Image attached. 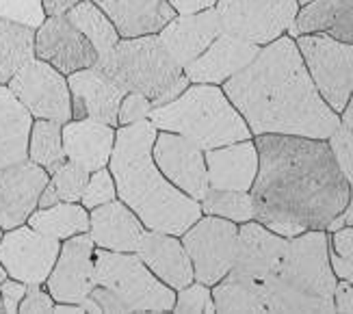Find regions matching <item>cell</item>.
<instances>
[{"instance_id":"6da1fadb","label":"cell","mask_w":353,"mask_h":314,"mask_svg":"<svg viewBox=\"0 0 353 314\" xmlns=\"http://www.w3.org/2000/svg\"><path fill=\"white\" fill-rule=\"evenodd\" d=\"M258 174L250 188L254 219L290 239L327 230L347 202L351 184L325 139L258 135Z\"/></svg>"},{"instance_id":"7a4b0ae2","label":"cell","mask_w":353,"mask_h":314,"mask_svg":"<svg viewBox=\"0 0 353 314\" xmlns=\"http://www.w3.org/2000/svg\"><path fill=\"white\" fill-rule=\"evenodd\" d=\"M223 91L252 135L330 139L341 117L319 93L293 37L260 48L248 68L223 83Z\"/></svg>"},{"instance_id":"3957f363","label":"cell","mask_w":353,"mask_h":314,"mask_svg":"<svg viewBox=\"0 0 353 314\" xmlns=\"http://www.w3.org/2000/svg\"><path fill=\"white\" fill-rule=\"evenodd\" d=\"M157 135L159 128L150 119L119 126L109 169L115 178L117 199L124 202L148 230L182 237L202 217V204L163 176L152 156Z\"/></svg>"},{"instance_id":"277c9868","label":"cell","mask_w":353,"mask_h":314,"mask_svg":"<svg viewBox=\"0 0 353 314\" xmlns=\"http://www.w3.org/2000/svg\"><path fill=\"white\" fill-rule=\"evenodd\" d=\"M336 282L325 230H305L288 239L278 269L263 282L265 310L336 312Z\"/></svg>"},{"instance_id":"5b68a950","label":"cell","mask_w":353,"mask_h":314,"mask_svg":"<svg viewBox=\"0 0 353 314\" xmlns=\"http://www.w3.org/2000/svg\"><path fill=\"white\" fill-rule=\"evenodd\" d=\"M150 121L159 130L191 139L204 152L252 139L248 121L217 85L191 83L172 102L152 108Z\"/></svg>"},{"instance_id":"8992f818","label":"cell","mask_w":353,"mask_h":314,"mask_svg":"<svg viewBox=\"0 0 353 314\" xmlns=\"http://www.w3.org/2000/svg\"><path fill=\"white\" fill-rule=\"evenodd\" d=\"M96 66L126 93H141L154 106L172 102L191 85L159 35L119 39L113 50L98 57Z\"/></svg>"},{"instance_id":"52a82bcc","label":"cell","mask_w":353,"mask_h":314,"mask_svg":"<svg viewBox=\"0 0 353 314\" xmlns=\"http://www.w3.org/2000/svg\"><path fill=\"white\" fill-rule=\"evenodd\" d=\"M96 286H104L124 302L128 312H172L176 291L152 273L137 251L96 247Z\"/></svg>"},{"instance_id":"ba28073f","label":"cell","mask_w":353,"mask_h":314,"mask_svg":"<svg viewBox=\"0 0 353 314\" xmlns=\"http://www.w3.org/2000/svg\"><path fill=\"white\" fill-rule=\"evenodd\" d=\"M295 43L319 93L341 113L353 93V43L339 41L327 33L299 35Z\"/></svg>"},{"instance_id":"9c48e42d","label":"cell","mask_w":353,"mask_h":314,"mask_svg":"<svg viewBox=\"0 0 353 314\" xmlns=\"http://www.w3.org/2000/svg\"><path fill=\"white\" fill-rule=\"evenodd\" d=\"M221 30L267 46L288 33L299 11L297 0H217Z\"/></svg>"},{"instance_id":"30bf717a","label":"cell","mask_w":353,"mask_h":314,"mask_svg":"<svg viewBox=\"0 0 353 314\" xmlns=\"http://www.w3.org/2000/svg\"><path fill=\"white\" fill-rule=\"evenodd\" d=\"M239 228L223 217L206 215L182 234V245L193 264L195 282L214 286L230 273L236 254Z\"/></svg>"},{"instance_id":"8fae6325","label":"cell","mask_w":353,"mask_h":314,"mask_svg":"<svg viewBox=\"0 0 353 314\" xmlns=\"http://www.w3.org/2000/svg\"><path fill=\"white\" fill-rule=\"evenodd\" d=\"M33 115V119H52L68 124L72 119V93L65 74H61L50 63L30 59L13 74L7 83Z\"/></svg>"},{"instance_id":"7c38bea8","label":"cell","mask_w":353,"mask_h":314,"mask_svg":"<svg viewBox=\"0 0 353 314\" xmlns=\"http://www.w3.org/2000/svg\"><path fill=\"white\" fill-rule=\"evenodd\" d=\"M61 241L46 237L30 226L7 230L0 239V266L24 284H46L59 258Z\"/></svg>"},{"instance_id":"4fadbf2b","label":"cell","mask_w":353,"mask_h":314,"mask_svg":"<svg viewBox=\"0 0 353 314\" xmlns=\"http://www.w3.org/2000/svg\"><path fill=\"white\" fill-rule=\"evenodd\" d=\"M96 245L89 232L76 234L61 243L59 258L46 279V288L57 304H81L96 286Z\"/></svg>"},{"instance_id":"5bb4252c","label":"cell","mask_w":353,"mask_h":314,"mask_svg":"<svg viewBox=\"0 0 353 314\" xmlns=\"http://www.w3.org/2000/svg\"><path fill=\"white\" fill-rule=\"evenodd\" d=\"M152 156L167 180L193 199L202 202L208 191L206 156L202 148L182 135L159 130Z\"/></svg>"},{"instance_id":"9a60e30c","label":"cell","mask_w":353,"mask_h":314,"mask_svg":"<svg viewBox=\"0 0 353 314\" xmlns=\"http://www.w3.org/2000/svg\"><path fill=\"white\" fill-rule=\"evenodd\" d=\"M35 57L50 63L61 74H74L96 66L98 52L65 15H52L35 30Z\"/></svg>"},{"instance_id":"2e32d148","label":"cell","mask_w":353,"mask_h":314,"mask_svg":"<svg viewBox=\"0 0 353 314\" xmlns=\"http://www.w3.org/2000/svg\"><path fill=\"white\" fill-rule=\"evenodd\" d=\"M48 180V171L28 159L0 169V228L13 230L24 226L37 210Z\"/></svg>"},{"instance_id":"e0dca14e","label":"cell","mask_w":353,"mask_h":314,"mask_svg":"<svg viewBox=\"0 0 353 314\" xmlns=\"http://www.w3.org/2000/svg\"><path fill=\"white\" fill-rule=\"evenodd\" d=\"M72 93V119H94L117 126L119 104L126 91L98 66L79 70L68 76Z\"/></svg>"},{"instance_id":"ac0fdd59","label":"cell","mask_w":353,"mask_h":314,"mask_svg":"<svg viewBox=\"0 0 353 314\" xmlns=\"http://www.w3.org/2000/svg\"><path fill=\"white\" fill-rule=\"evenodd\" d=\"M260 48H263V46L221 30L217 39L184 70V74H187L189 83L223 85L234 74L248 68L258 57Z\"/></svg>"},{"instance_id":"d6986e66","label":"cell","mask_w":353,"mask_h":314,"mask_svg":"<svg viewBox=\"0 0 353 314\" xmlns=\"http://www.w3.org/2000/svg\"><path fill=\"white\" fill-rule=\"evenodd\" d=\"M219 33H221L219 13L214 7H210L197 13H178L157 35L178 66L182 70H187L217 39Z\"/></svg>"},{"instance_id":"ffe728a7","label":"cell","mask_w":353,"mask_h":314,"mask_svg":"<svg viewBox=\"0 0 353 314\" xmlns=\"http://www.w3.org/2000/svg\"><path fill=\"white\" fill-rule=\"evenodd\" d=\"M288 239L258 222H245L239 228L232 271L265 282L282 260Z\"/></svg>"},{"instance_id":"44dd1931","label":"cell","mask_w":353,"mask_h":314,"mask_svg":"<svg viewBox=\"0 0 353 314\" xmlns=\"http://www.w3.org/2000/svg\"><path fill=\"white\" fill-rule=\"evenodd\" d=\"M137 254H139V258L145 262L152 273L174 291H180L195 282L191 258L180 237L167 232L145 230Z\"/></svg>"},{"instance_id":"7402d4cb","label":"cell","mask_w":353,"mask_h":314,"mask_svg":"<svg viewBox=\"0 0 353 314\" xmlns=\"http://www.w3.org/2000/svg\"><path fill=\"white\" fill-rule=\"evenodd\" d=\"M145 230L141 219L121 199L102 204L89 213V237L100 249L137 251Z\"/></svg>"},{"instance_id":"603a6c76","label":"cell","mask_w":353,"mask_h":314,"mask_svg":"<svg viewBox=\"0 0 353 314\" xmlns=\"http://www.w3.org/2000/svg\"><path fill=\"white\" fill-rule=\"evenodd\" d=\"M206 171L210 188L250 191L258 174V150L252 139L206 150Z\"/></svg>"},{"instance_id":"cb8c5ba5","label":"cell","mask_w":353,"mask_h":314,"mask_svg":"<svg viewBox=\"0 0 353 314\" xmlns=\"http://www.w3.org/2000/svg\"><path fill=\"white\" fill-rule=\"evenodd\" d=\"M113 22L121 39L157 35L176 18V9L167 0H94Z\"/></svg>"},{"instance_id":"d4e9b609","label":"cell","mask_w":353,"mask_h":314,"mask_svg":"<svg viewBox=\"0 0 353 314\" xmlns=\"http://www.w3.org/2000/svg\"><path fill=\"white\" fill-rule=\"evenodd\" d=\"M115 146V126L94 119H70L63 124V150L68 161L83 169L98 171L109 167Z\"/></svg>"},{"instance_id":"484cf974","label":"cell","mask_w":353,"mask_h":314,"mask_svg":"<svg viewBox=\"0 0 353 314\" xmlns=\"http://www.w3.org/2000/svg\"><path fill=\"white\" fill-rule=\"evenodd\" d=\"M33 115L15 98L9 85H0V169L28 159Z\"/></svg>"},{"instance_id":"4316f807","label":"cell","mask_w":353,"mask_h":314,"mask_svg":"<svg viewBox=\"0 0 353 314\" xmlns=\"http://www.w3.org/2000/svg\"><path fill=\"white\" fill-rule=\"evenodd\" d=\"M26 224L46 237L65 241L89 232V213L81 202H59L48 208H37Z\"/></svg>"},{"instance_id":"83f0119b","label":"cell","mask_w":353,"mask_h":314,"mask_svg":"<svg viewBox=\"0 0 353 314\" xmlns=\"http://www.w3.org/2000/svg\"><path fill=\"white\" fill-rule=\"evenodd\" d=\"M210 293L214 302V312H267L263 282H256L232 269L214 284Z\"/></svg>"},{"instance_id":"f1b7e54d","label":"cell","mask_w":353,"mask_h":314,"mask_svg":"<svg viewBox=\"0 0 353 314\" xmlns=\"http://www.w3.org/2000/svg\"><path fill=\"white\" fill-rule=\"evenodd\" d=\"M30 59H35V30L0 20V85H7Z\"/></svg>"},{"instance_id":"f546056e","label":"cell","mask_w":353,"mask_h":314,"mask_svg":"<svg viewBox=\"0 0 353 314\" xmlns=\"http://www.w3.org/2000/svg\"><path fill=\"white\" fill-rule=\"evenodd\" d=\"M65 18L91 41L98 57H104L109 50H113L115 43L121 39L113 22L106 18V13L94 3V0H83V3L72 7L65 13Z\"/></svg>"},{"instance_id":"4dcf8cb0","label":"cell","mask_w":353,"mask_h":314,"mask_svg":"<svg viewBox=\"0 0 353 314\" xmlns=\"http://www.w3.org/2000/svg\"><path fill=\"white\" fill-rule=\"evenodd\" d=\"M28 161L37 163L48 174L68 161L63 150V124L52 119H35L28 137Z\"/></svg>"},{"instance_id":"1f68e13d","label":"cell","mask_w":353,"mask_h":314,"mask_svg":"<svg viewBox=\"0 0 353 314\" xmlns=\"http://www.w3.org/2000/svg\"><path fill=\"white\" fill-rule=\"evenodd\" d=\"M199 204H202V215L223 217L234 224H245L254 219V202L250 191H228V188L208 186Z\"/></svg>"},{"instance_id":"d6a6232c","label":"cell","mask_w":353,"mask_h":314,"mask_svg":"<svg viewBox=\"0 0 353 314\" xmlns=\"http://www.w3.org/2000/svg\"><path fill=\"white\" fill-rule=\"evenodd\" d=\"M339 5L341 3H334V0H312V3L303 5L295 15L293 26L288 28V35L299 37V35L325 33L334 20Z\"/></svg>"},{"instance_id":"836d02e7","label":"cell","mask_w":353,"mask_h":314,"mask_svg":"<svg viewBox=\"0 0 353 314\" xmlns=\"http://www.w3.org/2000/svg\"><path fill=\"white\" fill-rule=\"evenodd\" d=\"M87 180H89V171L72 161H65L50 174V184L59 202H81Z\"/></svg>"},{"instance_id":"e575fe53","label":"cell","mask_w":353,"mask_h":314,"mask_svg":"<svg viewBox=\"0 0 353 314\" xmlns=\"http://www.w3.org/2000/svg\"><path fill=\"white\" fill-rule=\"evenodd\" d=\"M46 18L43 0H0V20L37 30Z\"/></svg>"},{"instance_id":"d590c367","label":"cell","mask_w":353,"mask_h":314,"mask_svg":"<svg viewBox=\"0 0 353 314\" xmlns=\"http://www.w3.org/2000/svg\"><path fill=\"white\" fill-rule=\"evenodd\" d=\"M113 199H117V188H115V178L111 174V169L102 167L98 171H91L87 186H85V193L81 197L83 206L91 210V208L109 204Z\"/></svg>"},{"instance_id":"8d00e7d4","label":"cell","mask_w":353,"mask_h":314,"mask_svg":"<svg viewBox=\"0 0 353 314\" xmlns=\"http://www.w3.org/2000/svg\"><path fill=\"white\" fill-rule=\"evenodd\" d=\"M172 312H214V302L210 286L202 282H191L189 286H184L176 293V304Z\"/></svg>"},{"instance_id":"74e56055","label":"cell","mask_w":353,"mask_h":314,"mask_svg":"<svg viewBox=\"0 0 353 314\" xmlns=\"http://www.w3.org/2000/svg\"><path fill=\"white\" fill-rule=\"evenodd\" d=\"M330 150L334 154L336 163H339L343 176L347 178L349 184H353V130L345 128L341 124L330 137Z\"/></svg>"},{"instance_id":"f35d334b","label":"cell","mask_w":353,"mask_h":314,"mask_svg":"<svg viewBox=\"0 0 353 314\" xmlns=\"http://www.w3.org/2000/svg\"><path fill=\"white\" fill-rule=\"evenodd\" d=\"M154 104H152L141 93H126L124 100L119 104V113H117V126H130V124H139L148 121L150 113Z\"/></svg>"},{"instance_id":"ab89813d","label":"cell","mask_w":353,"mask_h":314,"mask_svg":"<svg viewBox=\"0 0 353 314\" xmlns=\"http://www.w3.org/2000/svg\"><path fill=\"white\" fill-rule=\"evenodd\" d=\"M325 33L339 41L353 43V0H343Z\"/></svg>"},{"instance_id":"60d3db41","label":"cell","mask_w":353,"mask_h":314,"mask_svg":"<svg viewBox=\"0 0 353 314\" xmlns=\"http://www.w3.org/2000/svg\"><path fill=\"white\" fill-rule=\"evenodd\" d=\"M54 308V300L48 293V288H41V284H28L26 295L20 304L22 314H39V312H52Z\"/></svg>"},{"instance_id":"b9f144b4","label":"cell","mask_w":353,"mask_h":314,"mask_svg":"<svg viewBox=\"0 0 353 314\" xmlns=\"http://www.w3.org/2000/svg\"><path fill=\"white\" fill-rule=\"evenodd\" d=\"M26 288H28V284H24V282H20V279H13L9 275L0 282V297H3L5 312L15 314L20 310V304L26 295Z\"/></svg>"},{"instance_id":"7bdbcfd3","label":"cell","mask_w":353,"mask_h":314,"mask_svg":"<svg viewBox=\"0 0 353 314\" xmlns=\"http://www.w3.org/2000/svg\"><path fill=\"white\" fill-rule=\"evenodd\" d=\"M332 249L336 251V254L353 260V226H347V228H341V230L334 232Z\"/></svg>"},{"instance_id":"ee69618b","label":"cell","mask_w":353,"mask_h":314,"mask_svg":"<svg viewBox=\"0 0 353 314\" xmlns=\"http://www.w3.org/2000/svg\"><path fill=\"white\" fill-rule=\"evenodd\" d=\"M334 308L336 312H353V284L341 279L334 288Z\"/></svg>"},{"instance_id":"f6af8a7d","label":"cell","mask_w":353,"mask_h":314,"mask_svg":"<svg viewBox=\"0 0 353 314\" xmlns=\"http://www.w3.org/2000/svg\"><path fill=\"white\" fill-rule=\"evenodd\" d=\"M330 262H332V269H334L336 277H341V279L349 282V284H353V260L336 254V251L330 247Z\"/></svg>"},{"instance_id":"bcb514c9","label":"cell","mask_w":353,"mask_h":314,"mask_svg":"<svg viewBox=\"0 0 353 314\" xmlns=\"http://www.w3.org/2000/svg\"><path fill=\"white\" fill-rule=\"evenodd\" d=\"M176 13H197V11H204L217 5V0H167Z\"/></svg>"},{"instance_id":"7dc6e473","label":"cell","mask_w":353,"mask_h":314,"mask_svg":"<svg viewBox=\"0 0 353 314\" xmlns=\"http://www.w3.org/2000/svg\"><path fill=\"white\" fill-rule=\"evenodd\" d=\"M345 226H353V184H351L349 202H347L345 210H343L339 217H336V219H332V224L327 226V230H330V232H336V230H341V228H345Z\"/></svg>"},{"instance_id":"c3c4849f","label":"cell","mask_w":353,"mask_h":314,"mask_svg":"<svg viewBox=\"0 0 353 314\" xmlns=\"http://www.w3.org/2000/svg\"><path fill=\"white\" fill-rule=\"evenodd\" d=\"M79 3H83V0H43V9H46V15L52 18V15H65Z\"/></svg>"},{"instance_id":"681fc988","label":"cell","mask_w":353,"mask_h":314,"mask_svg":"<svg viewBox=\"0 0 353 314\" xmlns=\"http://www.w3.org/2000/svg\"><path fill=\"white\" fill-rule=\"evenodd\" d=\"M54 204H59V197L54 193V188L48 180V184H46V188L41 191V197H39V206L37 208H48V206H54Z\"/></svg>"},{"instance_id":"f907efd6","label":"cell","mask_w":353,"mask_h":314,"mask_svg":"<svg viewBox=\"0 0 353 314\" xmlns=\"http://www.w3.org/2000/svg\"><path fill=\"white\" fill-rule=\"evenodd\" d=\"M52 312L54 314H83L85 312V308H83V304H57L54 302V308H52Z\"/></svg>"},{"instance_id":"816d5d0a","label":"cell","mask_w":353,"mask_h":314,"mask_svg":"<svg viewBox=\"0 0 353 314\" xmlns=\"http://www.w3.org/2000/svg\"><path fill=\"white\" fill-rule=\"evenodd\" d=\"M341 113H343V117H341V124L345 126V128L353 130V93H351L349 102L345 104V108H343Z\"/></svg>"},{"instance_id":"f5cc1de1","label":"cell","mask_w":353,"mask_h":314,"mask_svg":"<svg viewBox=\"0 0 353 314\" xmlns=\"http://www.w3.org/2000/svg\"><path fill=\"white\" fill-rule=\"evenodd\" d=\"M7 277V273H5V269H3V266H0V282H3Z\"/></svg>"},{"instance_id":"db71d44e","label":"cell","mask_w":353,"mask_h":314,"mask_svg":"<svg viewBox=\"0 0 353 314\" xmlns=\"http://www.w3.org/2000/svg\"><path fill=\"white\" fill-rule=\"evenodd\" d=\"M299 5H308V3H312V0H297Z\"/></svg>"},{"instance_id":"11a10c76","label":"cell","mask_w":353,"mask_h":314,"mask_svg":"<svg viewBox=\"0 0 353 314\" xmlns=\"http://www.w3.org/2000/svg\"><path fill=\"white\" fill-rule=\"evenodd\" d=\"M0 312H5V304H3V297H0Z\"/></svg>"},{"instance_id":"9f6ffc18","label":"cell","mask_w":353,"mask_h":314,"mask_svg":"<svg viewBox=\"0 0 353 314\" xmlns=\"http://www.w3.org/2000/svg\"><path fill=\"white\" fill-rule=\"evenodd\" d=\"M0 239H3V228H0Z\"/></svg>"},{"instance_id":"6f0895ef","label":"cell","mask_w":353,"mask_h":314,"mask_svg":"<svg viewBox=\"0 0 353 314\" xmlns=\"http://www.w3.org/2000/svg\"><path fill=\"white\" fill-rule=\"evenodd\" d=\"M334 3H343V0H334Z\"/></svg>"}]
</instances>
